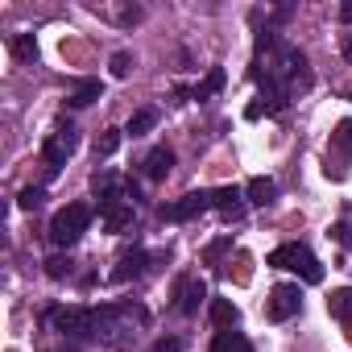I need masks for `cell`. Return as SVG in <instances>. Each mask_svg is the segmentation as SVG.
<instances>
[{
	"mask_svg": "<svg viewBox=\"0 0 352 352\" xmlns=\"http://www.w3.org/2000/svg\"><path fill=\"white\" fill-rule=\"evenodd\" d=\"M212 199H216V208H220L228 220H241V216H245V195H241L236 187H220Z\"/></svg>",
	"mask_w": 352,
	"mask_h": 352,
	"instance_id": "9",
	"label": "cell"
},
{
	"mask_svg": "<svg viewBox=\"0 0 352 352\" xmlns=\"http://www.w3.org/2000/svg\"><path fill=\"white\" fill-rule=\"evenodd\" d=\"M245 195H249V204H257V208H265V204H274V195H278V187H274V179H253Z\"/></svg>",
	"mask_w": 352,
	"mask_h": 352,
	"instance_id": "17",
	"label": "cell"
},
{
	"mask_svg": "<svg viewBox=\"0 0 352 352\" xmlns=\"http://www.w3.org/2000/svg\"><path fill=\"white\" fill-rule=\"evenodd\" d=\"M100 96H104L100 79H87V83H79V87L71 91V100H67V104H71V108H87V104H96Z\"/></svg>",
	"mask_w": 352,
	"mask_h": 352,
	"instance_id": "15",
	"label": "cell"
},
{
	"mask_svg": "<svg viewBox=\"0 0 352 352\" xmlns=\"http://www.w3.org/2000/svg\"><path fill=\"white\" fill-rule=\"evenodd\" d=\"M270 265L274 270H290V274H298L302 282H323V265H319V257L307 249V245H298V241H290V245H278L274 253H270Z\"/></svg>",
	"mask_w": 352,
	"mask_h": 352,
	"instance_id": "1",
	"label": "cell"
},
{
	"mask_svg": "<svg viewBox=\"0 0 352 352\" xmlns=\"http://www.w3.org/2000/svg\"><path fill=\"white\" fill-rule=\"evenodd\" d=\"M153 124H157V108H141V112L129 120V133H133V137H145Z\"/></svg>",
	"mask_w": 352,
	"mask_h": 352,
	"instance_id": "19",
	"label": "cell"
},
{
	"mask_svg": "<svg viewBox=\"0 0 352 352\" xmlns=\"http://www.w3.org/2000/svg\"><path fill=\"white\" fill-rule=\"evenodd\" d=\"M236 319H241V311H236L228 298H216V302H212V323H216L220 331H232V327H236Z\"/></svg>",
	"mask_w": 352,
	"mask_h": 352,
	"instance_id": "13",
	"label": "cell"
},
{
	"mask_svg": "<svg viewBox=\"0 0 352 352\" xmlns=\"http://www.w3.org/2000/svg\"><path fill=\"white\" fill-rule=\"evenodd\" d=\"M204 298H208V286H204L199 278H187V282L179 286V302H174V307H179L183 315H195Z\"/></svg>",
	"mask_w": 352,
	"mask_h": 352,
	"instance_id": "8",
	"label": "cell"
},
{
	"mask_svg": "<svg viewBox=\"0 0 352 352\" xmlns=\"http://www.w3.org/2000/svg\"><path fill=\"white\" fill-rule=\"evenodd\" d=\"M236 265H241V270H236V282H249V257H245V253H241Z\"/></svg>",
	"mask_w": 352,
	"mask_h": 352,
	"instance_id": "26",
	"label": "cell"
},
{
	"mask_svg": "<svg viewBox=\"0 0 352 352\" xmlns=\"http://www.w3.org/2000/svg\"><path fill=\"white\" fill-rule=\"evenodd\" d=\"M46 323L63 336H75V340H83V336L100 340V311H91V307H54L46 315Z\"/></svg>",
	"mask_w": 352,
	"mask_h": 352,
	"instance_id": "2",
	"label": "cell"
},
{
	"mask_svg": "<svg viewBox=\"0 0 352 352\" xmlns=\"http://www.w3.org/2000/svg\"><path fill=\"white\" fill-rule=\"evenodd\" d=\"M153 352H183V340H179V336H162V340L153 344Z\"/></svg>",
	"mask_w": 352,
	"mask_h": 352,
	"instance_id": "25",
	"label": "cell"
},
{
	"mask_svg": "<svg viewBox=\"0 0 352 352\" xmlns=\"http://www.w3.org/2000/svg\"><path fill=\"white\" fill-rule=\"evenodd\" d=\"M220 87H224V71H220V67H212V71H208V79H204V83L195 87V100L204 104V100H212V96H216Z\"/></svg>",
	"mask_w": 352,
	"mask_h": 352,
	"instance_id": "18",
	"label": "cell"
},
{
	"mask_svg": "<svg viewBox=\"0 0 352 352\" xmlns=\"http://www.w3.org/2000/svg\"><path fill=\"white\" fill-rule=\"evenodd\" d=\"M327 311L340 319V323H352V286H344V290H336L331 298H327Z\"/></svg>",
	"mask_w": 352,
	"mask_h": 352,
	"instance_id": "16",
	"label": "cell"
},
{
	"mask_svg": "<svg viewBox=\"0 0 352 352\" xmlns=\"http://www.w3.org/2000/svg\"><path fill=\"white\" fill-rule=\"evenodd\" d=\"M145 261H149V253H145V249L124 253V257H120V265L112 270V282H129V278H137V274L145 270Z\"/></svg>",
	"mask_w": 352,
	"mask_h": 352,
	"instance_id": "10",
	"label": "cell"
},
{
	"mask_svg": "<svg viewBox=\"0 0 352 352\" xmlns=\"http://www.w3.org/2000/svg\"><path fill=\"white\" fill-rule=\"evenodd\" d=\"M58 352H75V348H58Z\"/></svg>",
	"mask_w": 352,
	"mask_h": 352,
	"instance_id": "30",
	"label": "cell"
},
{
	"mask_svg": "<svg viewBox=\"0 0 352 352\" xmlns=\"http://www.w3.org/2000/svg\"><path fill=\"white\" fill-rule=\"evenodd\" d=\"M129 71H133V54H112V75L124 79Z\"/></svg>",
	"mask_w": 352,
	"mask_h": 352,
	"instance_id": "23",
	"label": "cell"
},
{
	"mask_svg": "<svg viewBox=\"0 0 352 352\" xmlns=\"http://www.w3.org/2000/svg\"><path fill=\"white\" fill-rule=\"evenodd\" d=\"M298 307H302V290H298V286H290V282L274 286V290H270V298H265V315H270L274 323H282V319L298 315Z\"/></svg>",
	"mask_w": 352,
	"mask_h": 352,
	"instance_id": "4",
	"label": "cell"
},
{
	"mask_svg": "<svg viewBox=\"0 0 352 352\" xmlns=\"http://www.w3.org/2000/svg\"><path fill=\"white\" fill-rule=\"evenodd\" d=\"M91 204H71V208H63L54 220H50V241L58 245V249H71L83 232H87V224H91Z\"/></svg>",
	"mask_w": 352,
	"mask_h": 352,
	"instance_id": "3",
	"label": "cell"
},
{
	"mask_svg": "<svg viewBox=\"0 0 352 352\" xmlns=\"http://www.w3.org/2000/svg\"><path fill=\"white\" fill-rule=\"evenodd\" d=\"M340 17H344V21H352V0H348V5H340Z\"/></svg>",
	"mask_w": 352,
	"mask_h": 352,
	"instance_id": "27",
	"label": "cell"
},
{
	"mask_svg": "<svg viewBox=\"0 0 352 352\" xmlns=\"http://www.w3.org/2000/svg\"><path fill=\"white\" fill-rule=\"evenodd\" d=\"M104 216V224H108V232H124L129 224H133V199H124V204H112L108 212H100Z\"/></svg>",
	"mask_w": 352,
	"mask_h": 352,
	"instance_id": "12",
	"label": "cell"
},
{
	"mask_svg": "<svg viewBox=\"0 0 352 352\" xmlns=\"http://www.w3.org/2000/svg\"><path fill=\"white\" fill-rule=\"evenodd\" d=\"M348 340H352V323H348Z\"/></svg>",
	"mask_w": 352,
	"mask_h": 352,
	"instance_id": "29",
	"label": "cell"
},
{
	"mask_svg": "<svg viewBox=\"0 0 352 352\" xmlns=\"http://www.w3.org/2000/svg\"><path fill=\"white\" fill-rule=\"evenodd\" d=\"M344 54H348V58H352V38H348V42H344Z\"/></svg>",
	"mask_w": 352,
	"mask_h": 352,
	"instance_id": "28",
	"label": "cell"
},
{
	"mask_svg": "<svg viewBox=\"0 0 352 352\" xmlns=\"http://www.w3.org/2000/svg\"><path fill=\"white\" fill-rule=\"evenodd\" d=\"M344 157H352V120H340L336 133H331V157H327V174L344 179Z\"/></svg>",
	"mask_w": 352,
	"mask_h": 352,
	"instance_id": "6",
	"label": "cell"
},
{
	"mask_svg": "<svg viewBox=\"0 0 352 352\" xmlns=\"http://www.w3.org/2000/svg\"><path fill=\"white\" fill-rule=\"evenodd\" d=\"M42 199H46V191H42V187H25V191L17 195V208H25V212H34V208H38Z\"/></svg>",
	"mask_w": 352,
	"mask_h": 352,
	"instance_id": "21",
	"label": "cell"
},
{
	"mask_svg": "<svg viewBox=\"0 0 352 352\" xmlns=\"http://www.w3.org/2000/svg\"><path fill=\"white\" fill-rule=\"evenodd\" d=\"M141 166H145V179H153V183H157V179H166V174H170V166H174V153L162 145V149H153V153H149Z\"/></svg>",
	"mask_w": 352,
	"mask_h": 352,
	"instance_id": "11",
	"label": "cell"
},
{
	"mask_svg": "<svg viewBox=\"0 0 352 352\" xmlns=\"http://www.w3.org/2000/svg\"><path fill=\"white\" fill-rule=\"evenodd\" d=\"M116 145H120V133H116V129H108V133L100 137V145H96V149H100V157H108V153H116Z\"/></svg>",
	"mask_w": 352,
	"mask_h": 352,
	"instance_id": "22",
	"label": "cell"
},
{
	"mask_svg": "<svg viewBox=\"0 0 352 352\" xmlns=\"http://www.w3.org/2000/svg\"><path fill=\"white\" fill-rule=\"evenodd\" d=\"M208 208H216V199H212L208 191H191V195H183L179 204L166 208V220H195V216H204Z\"/></svg>",
	"mask_w": 352,
	"mask_h": 352,
	"instance_id": "7",
	"label": "cell"
},
{
	"mask_svg": "<svg viewBox=\"0 0 352 352\" xmlns=\"http://www.w3.org/2000/svg\"><path fill=\"white\" fill-rule=\"evenodd\" d=\"M46 274H50V278H67V274H71V261H67V257H50V261H46Z\"/></svg>",
	"mask_w": 352,
	"mask_h": 352,
	"instance_id": "24",
	"label": "cell"
},
{
	"mask_svg": "<svg viewBox=\"0 0 352 352\" xmlns=\"http://www.w3.org/2000/svg\"><path fill=\"white\" fill-rule=\"evenodd\" d=\"M9 46H13V54H17L21 63H34V58H38V42H34L30 34H17V38H13Z\"/></svg>",
	"mask_w": 352,
	"mask_h": 352,
	"instance_id": "20",
	"label": "cell"
},
{
	"mask_svg": "<svg viewBox=\"0 0 352 352\" xmlns=\"http://www.w3.org/2000/svg\"><path fill=\"white\" fill-rule=\"evenodd\" d=\"M212 352H253V344H249L241 331H216Z\"/></svg>",
	"mask_w": 352,
	"mask_h": 352,
	"instance_id": "14",
	"label": "cell"
},
{
	"mask_svg": "<svg viewBox=\"0 0 352 352\" xmlns=\"http://www.w3.org/2000/svg\"><path fill=\"white\" fill-rule=\"evenodd\" d=\"M79 149V133H75V124H63L50 141H46V166L50 170H58V166H67V157Z\"/></svg>",
	"mask_w": 352,
	"mask_h": 352,
	"instance_id": "5",
	"label": "cell"
}]
</instances>
